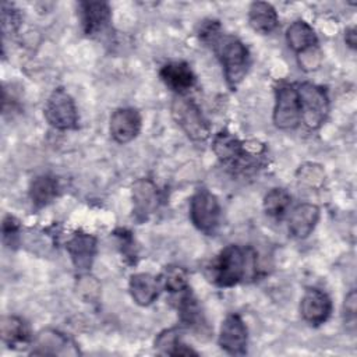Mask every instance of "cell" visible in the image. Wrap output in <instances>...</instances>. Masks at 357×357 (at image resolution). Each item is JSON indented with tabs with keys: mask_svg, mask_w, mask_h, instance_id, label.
<instances>
[{
	"mask_svg": "<svg viewBox=\"0 0 357 357\" xmlns=\"http://www.w3.org/2000/svg\"><path fill=\"white\" fill-rule=\"evenodd\" d=\"M199 38L202 42L212 46L223 67L226 82L229 88L234 91L248 71L250 53L247 46L237 36L223 33L220 24L213 20L202 24L199 29Z\"/></svg>",
	"mask_w": 357,
	"mask_h": 357,
	"instance_id": "obj_1",
	"label": "cell"
},
{
	"mask_svg": "<svg viewBox=\"0 0 357 357\" xmlns=\"http://www.w3.org/2000/svg\"><path fill=\"white\" fill-rule=\"evenodd\" d=\"M257 273V254L251 247L229 244L206 268L208 279L218 287H233Z\"/></svg>",
	"mask_w": 357,
	"mask_h": 357,
	"instance_id": "obj_2",
	"label": "cell"
},
{
	"mask_svg": "<svg viewBox=\"0 0 357 357\" xmlns=\"http://www.w3.org/2000/svg\"><path fill=\"white\" fill-rule=\"evenodd\" d=\"M212 149L223 165L236 172H245L257 165L254 159L255 155L248 149V146L226 130L219 131L213 137Z\"/></svg>",
	"mask_w": 357,
	"mask_h": 357,
	"instance_id": "obj_3",
	"label": "cell"
},
{
	"mask_svg": "<svg viewBox=\"0 0 357 357\" xmlns=\"http://www.w3.org/2000/svg\"><path fill=\"white\" fill-rule=\"evenodd\" d=\"M172 116L185 135L192 141H205L211 135L208 120L199 106L185 95H177L172 102Z\"/></svg>",
	"mask_w": 357,
	"mask_h": 357,
	"instance_id": "obj_4",
	"label": "cell"
},
{
	"mask_svg": "<svg viewBox=\"0 0 357 357\" xmlns=\"http://www.w3.org/2000/svg\"><path fill=\"white\" fill-rule=\"evenodd\" d=\"M297 92L301 107V121L310 128H319L329 113V98L326 91L312 82L298 84Z\"/></svg>",
	"mask_w": 357,
	"mask_h": 357,
	"instance_id": "obj_5",
	"label": "cell"
},
{
	"mask_svg": "<svg viewBox=\"0 0 357 357\" xmlns=\"http://www.w3.org/2000/svg\"><path fill=\"white\" fill-rule=\"evenodd\" d=\"M46 121L56 130L68 131L78 127V112L74 99L64 88H56L43 107Z\"/></svg>",
	"mask_w": 357,
	"mask_h": 357,
	"instance_id": "obj_6",
	"label": "cell"
},
{
	"mask_svg": "<svg viewBox=\"0 0 357 357\" xmlns=\"http://www.w3.org/2000/svg\"><path fill=\"white\" fill-rule=\"evenodd\" d=\"M190 219L205 234H213L220 220V205L215 194L206 188H198L190 201Z\"/></svg>",
	"mask_w": 357,
	"mask_h": 357,
	"instance_id": "obj_7",
	"label": "cell"
},
{
	"mask_svg": "<svg viewBox=\"0 0 357 357\" xmlns=\"http://www.w3.org/2000/svg\"><path fill=\"white\" fill-rule=\"evenodd\" d=\"M273 124L279 130H293L301 123V107L297 88L293 84L280 82L275 88Z\"/></svg>",
	"mask_w": 357,
	"mask_h": 357,
	"instance_id": "obj_8",
	"label": "cell"
},
{
	"mask_svg": "<svg viewBox=\"0 0 357 357\" xmlns=\"http://www.w3.org/2000/svg\"><path fill=\"white\" fill-rule=\"evenodd\" d=\"M218 343L222 350L231 356H243L247 353L248 331L238 314H229L222 321Z\"/></svg>",
	"mask_w": 357,
	"mask_h": 357,
	"instance_id": "obj_9",
	"label": "cell"
},
{
	"mask_svg": "<svg viewBox=\"0 0 357 357\" xmlns=\"http://www.w3.org/2000/svg\"><path fill=\"white\" fill-rule=\"evenodd\" d=\"M31 354L39 356H77V343L66 333L56 329H43L33 339Z\"/></svg>",
	"mask_w": 357,
	"mask_h": 357,
	"instance_id": "obj_10",
	"label": "cell"
},
{
	"mask_svg": "<svg viewBox=\"0 0 357 357\" xmlns=\"http://www.w3.org/2000/svg\"><path fill=\"white\" fill-rule=\"evenodd\" d=\"M300 314L307 324L319 326L325 324L332 314V300L324 290L310 287L301 297Z\"/></svg>",
	"mask_w": 357,
	"mask_h": 357,
	"instance_id": "obj_11",
	"label": "cell"
},
{
	"mask_svg": "<svg viewBox=\"0 0 357 357\" xmlns=\"http://www.w3.org/2000/svg\"><path fill=\"white\" fill-rule=\"evenodd\" d=\"M141 114L134 107H119L110 116L109 130L117 144H128L141 131Z\"/></svg>",
	"mask_w": 357,
	"mask_h": 357,
	"instance_id": "obj_12",
	"label": "cell"
},
{
	"mask_svg": "<svg viewBox=\"0 0 357 357\" xmlns=\"http://www.w3.org/2000/svg\"><path fill=\"white\" fill-rule=\"evenodd\" d=\"M96 244V237L85 231H75L67 240L66 250L78 272H86L91 269L98 250Z\"/></svg>",
	"mask_w": 357,
	"mask_h": 357,
	"instance_id": "obj_13",
	"label": "cell"
},
{
	"mask_svg": "<svg viewBox=\"0 0 357 357\" xmlns=\"http://www.w3.org/2000/svg\"><path fill=\"white\" fill-rule=\"evenodd\" d=\"M159 201L160 194L152 180L139 178L132 184V212L138 222L146 220L158 209Z\"/></svg>",
	"mask_w": 357,
	"mask_h": 357,
	"instance_id": "obj_14",
	"label": "cell"
},
{
	"mask_svg": "<svg viewBox=\"0 0 357 357\" xmlns=\"http://www.w3.org/2000/svg\"><path fill=\"white\" fill-rule=\"evenodd\" d=\"M79 17L84 33L86 36H95L107 28L112 11L105 1H81Z\"/></svg>",
	"mask_w": 357,
	"mask_h": 357,
	"instance_id": "obj_15",
	"label": "cell"
},
{
	"mask_svg": "<svg viewBox=\"0 0 357 357\" xmlns=\"http://www.w3.org/2000/svg\"><path fill=\"white\" fill-rule=\"evenodd\" d=\"M159 77L162 82L177 95H185V92L195 85V74L185 61L166 63L160 68Z\"/></svg>",
	"mask_w": 357,
	"mask_h": 357,
	"instance_id": "obj_16",
	"label": "cell"
},
{
	"mask_svg": "<svg viewBox=\"0 0 357 357\" xmlns=\"http://www.w3.org/2000/svg\"><path fill=\"white\" fill-rule=\"evenodd\" d=\"M319 220V208L315 204H300L289 215V233L297 238H307Z\"/></svg>",
	"mask_w": 357,
	"mask_h": 357,
	"instance_id": "obj_17",
	"label": "cell"
},
{
	"mask_svg": "<svg viewBox=\"0 0 357 357\" xmlns=\"http://www.w3.org/2000/svg\"><path fill=\"white\" fill-rule=\"evenodd\" d=\"M128 290L135 304L141 307H146V305H151L159 297L162 284L159 278L151 273L141 272L130 276Z\"/></svg>",
	"mask_w": 357,
	"mask_h": 357,
	"instance_id": "obj_18",
	"label": "cell"
},
{
	"mask_svg": "<svg viewBox=\"0 0 357 357\" xmlns=\"http://www.w3.org/2000/svg\"><path fill=\"white\" fill-rule=\"evenodd\" d=\"M177 310L180 315V321L184 326L188 329L197 332V333H208L209 326L206 324L205 315L201 310V305L198 304V300L192 296L190 289L183 291V296L180 297L177 303Z\"/></svg>",
	"mask_w": 357,
	"mask_h": 357,
	"instance_id": "obj_19",
	"label": "cell"
},
{
	"mask_svg": "<svg viewBox=\"0 0 357 357\" xmlns=\"http://www.w3.org/2000/svg\"><path fill=\"white\" fill-rule=\"evenodd\" d=\"M1 340L11 349L25 347L31 342L29 326L15 315H4L0 322Z\"/></svg>",
	"mask_w": 357,
	"mask_h": 357,
	"instance_id": "obj_20",
	"label": "cell"
},
{
	"mask_svg": "<svg viewBox=\"0 0 357 357\" xmlns=\"http://www.w3.org/2000/svg\"><path fill=\"white\" fill-rule=\"evenodd\" d=\"M248 24L255 32L268 35L276 29L279 17L271 3L254 1L248 8Z\"/></svg>",
	"mask_w": 357,
	"mask_h": 357,
	"instance_id": "obj_21",
	"label": "cell"
},
{
	"mask_svg": "<svg viewBox=\"0 0 357 357\" xmlns=\"http://www.w3.org/2000/svg\"><path fill=\"white\" fill-rule=\"evenodd\" d=\"M286 42L289 47L298 54L318 46V36L307 21L296 20L286 29Z\"/></svg>",
	"mask_w": 357,
	"mask_h": 357,
	"instance_id": "obj_22",
	"label": "cell"
},
{
	"mask_svg": "<svg viewBox=\"0 0 357 357\" xmlns=\"http://www.w3.org/2000/svg\"><path fill=\"white\" fill-rule=\"evenodd\" d=\"M155 349L165 356H198V351L183 342L178 326L162 331L155 339Z\"/></svg>",
	"mask_w": 357,
	"mask_h": 357,
	"instance_id": "obj_23",
	"label": "cell"
},
{
	"mask_svg": "<svg viewBox=\"0 0 357 357\" xmlns=\"http://www.w3.org/2000/svg\"><path fill=\"white\" fill-rule=\"evenodd\" d=\"M59 194V181L52 174H40L31 181L29 199L36 209L47 206Z\"/></svg>",
	"mask_w": 357,
	"mask_h": 357,
	"instance_id": "obj_24",
	"label": "cell"
},
{
	"mask_svg": "<svg viewBox=\"0 0 357 357\" xmlns=\"http://www.w3.org/2000/svg\"><path fill=\"white\" fill-rule=\"evenodd\" d=\"M291 204V195L284 188H272L264 197V211L268 216L280 220Z\"/></svg>",
	"mask_w": 357,
	"mask_h": 357,
	"instance_id": "obj_25",
	"label": "cell"
},
{
	"mask_svg": "<svg viewBox=\"0 0 357 357\" xmlns=\"http://www.w3.org/2000/svg\"><path fill=\"white\" fill-rule=\"evenodd\" d=\"M162 284V289L169 293H183L188 289V276L187 271L177 265L165 266L162 273L158 276Z\"/></svg>",
	"mask_w": 357,
	"mask_h": 357,
	"instance_id": "obj_26",
	"label": "cell"
},
{
	"mask_svg": "<svg viewBox=\"0 0 357 357\" xmlns=\"http://www.w3.org/2000/svg\"><path fill=\"white\" fill-rule=\"evenodd\" d=\"M114 236L119 240L120 251H121V255L124 257L126 262L130 264V265L135 264L137 258H138V252H137L135 240L132 237V233L128 231L127 229H117L114 231Z\"/></svg>",
	"mask_w": 357,
	"mask_h": 357,
	"instance_id": "obj_27",
	"label": "cell"
},
{
	"mask_svg": "<svg viewBox=\"0 0 357 357\" xmlns=\"http://www.w3.org/2000/svg\"><path fill=\"white\" fill-rule=\"evenodd\" d=\"M21 14L17 8H14L13 4L4 3L1 6V29L4 35L17 32V29L21 25Z\"/></svg>",
	"mask_w": 357,
	"mask_h": 357,
	"instance_id": "obj_28",
	"label": "cell"
},
{
	"mask_svg": "<svg viewBox=\"0 0 357 357\" xmlns=\"http://www.w3.org/2000/svg\"><path fill=\"white\" fill-rule=\"evenodd\" d=\"M20 230H21L20 220L11 215H7L3 219V241H4V244H7L8 247L15 245L18 236H20Z\"/></svg>",
	"mask_w": 357,
	"mask_h": 357,
	"instance_id": "obj_29",
	"label": "cell"
},
{
	"mask_svg": "<svg viewBox=\"0 0 357 357\" xmlns=\"http://www.w3.org/2000/svg\"><path fill=\"white\" fill-rule=\"evenodd\" d=\"M322 60V53L318 46L311 47L303 53H298V64L305 71H312L319 67Z\"/></svg>",
	"mask_w": 357,
	"mask_h": 357,
	"instance_id": "obj_30",
	"label": "cell"
},
{
	"mask_svg": "<svg viewBox=\"0 0 357 357\" xmlns=\"http://www.w3.org/2000/svg\"><path fill=\"white\" fill-rule=\"evenodd\" d=\"M343 311H344V319L347 322L353 324L356 321V291L354 290H351L346 296Z\"/></svg>",
	"mask_w": 357,
	"mask_h": 357,
	"instance_id": "obj_31",
	"label": "cell"
},
{
	"mask_svg": "<svg viewBox=\"0 0 357 357\" xmlns=\"http://www.w3.org/2000/svg\"><path fill=\"white\" fill-rule=\"evenodd\" d=\"M356 36H357V33H356V28L354 26L346 28V31H344V42H346V45L350 49H356V43H357Z\"/></svg>",
	"mask_w": 357,
	"mask_h": 357,
	"instance_id": "obj_32",
	"label": "cell"
}]
</instances>
